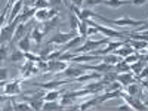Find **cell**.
I'll return each instance as SVG.
<instances>
[{
    "label": "cell",
    "mask_w": 148,
    "mask_h": 111,
    "mask_svg": "<svg viewBox=\"0 0 148 111\" xmlns=\"http://www.w3.org/2000/svg\"><path fill=\"white\" fill-rule=\"evenodd\" d=\"M114 71H117V73H127V71H132V68H130V64H127L125 59H121L120 62H117L114 65Z\"/></svg>",
    "instance_id": "obj_31"
},
{
    "label": "cell",
    "mask_w": 148,
    "mask_h": 111,
    "mask_svg": "<svg viewBox=\"0 0 148 111\" xmlns=\"http://www.w3.org/2000/svg\"><path fill=\"white\" fill-rule=\"evenodd\" d=\"M117 82H120L123 86H127L133 82H136V77L132 71H127V73H119L117 74Z\"/></svg>",
    "instance_id": "obj_12"
},
{
    "label": "cell",
    "mask_w": 148,
    "mask_h": 111,
    "mask_svg": "<svg viewBox=\"0 0 148 111\" xmlns=\"http://www.w3.org/2000/svg\"><path fill=\"white\" fill-rule=\"evenodd\" d=\"M71 2H73V5H76V6H82L83 3H84V0H71Z\"/></svg>",
    "instance_id": "obj_47"
},
{
    "label": "cell",
    "mask_w": 148,
    "mask_h": 111,
    "mask_svg": "<svg viewBox=\"0 0 148 111\" xmlns=\"http://www.w3.org/2000/svg\"><path fill=\"white\" fill-rule=\"evenodd\" d=\"M129 39H135V40H144V42H148V30H141V31L129 33Z\"/></svg>",
    "instance_id": "obj_26"
},
{
    "label": "cell",
    "mask_w": 148,
    "mask_h": 111,
    "mask_svg": "<svg viewBox=\"0 0 148 111\" xmlns=\"http://www.w3.org/2000/svg\"><path fill=\"white\" fill-rule=\"evenodd\" d=\"M25 58L30 59V61H34V62H37V61H40L42 56L40 55H37V53H33V52H27L25 53Z\"/></svg>",
    "instance_id": "obj_38"
},
{
    "label": "cell",
    "mask_w": 148,
    "mask_h": 111,
    "mask_svg": "<svg viewBox=\"0 0 148 111\" xmlns=\"http://www.w3.org/2000/svg\"><path fill=\"white\" fill-rule=\"evenodd\" d=\"M116 110H119V111H132L133 108H132V107H130V105H129L127 102H125L123 105H119V107H117Z\"/></svg>",
    "instance_id": "obj_41"
},
{
    "label": "cell",
    "mask_w": 148,
    "mask_h": 111,
    "mask_svg": "<svg viewBox=\"0 0 148 111\" xmlns=\"http://www.w3.org/2000/svg\"><path fill=\"white\" fill-rule=\"evenodd\" d=\"M73 62L77 64H88V62H96V61H102V55H92V53H79L74 55L71 59Z\"/></svg>",
    "instance_id": "obj_9"
},
{
    "label": "cell",
    "mask_w": 148,
    "mask_h": 111,
    "mask_svg": "<svg viewBox=\"0 0 148 111\" xmlns=\"http://www.w3.org/2000/svg\"><path fill=\"white\" fill-rule=\"evenodd\" d=\"M36 2H37V0H31V3H30V6H34V5H36Z\"/></svg>",
    "instance_id": "obj_51"
},
{
    "label": "cell",
    "mask_w": 148,
    "mask_h": 111,
    "mask_svg": "<svg viewBox=\"0 0 148 111\" xmlns=\"http://www.w3.org/2000/svg\"><path fill=\"white\" fill-rule=\"evenodd\" d=\"M61 96H62V92L55 89V90H47L45 93V96H43V99L45 101H58Z\"/></svg>",
    "instance_id": "obj_25"
},
{
    "label": "cell",
    "mask_w": 148,
    "mask_h": 111,
    "mask_svg": "<svg viewBox=\"0 0 148 111\" xmlns=\"http://www.w3.org/2000/svg\"><path fill=\"white\" fill-rule=\"evenodd\" d=\"M82 19L74 14V12H71L70 14V27H71V31H77L79 30V25H80ZM79 33V31H77Z\"/></svg>",
    "instance_id": "obj_29"
},
{
    "label": "cell",
    "mask_w": 148,
    "mask_h": 111,
    "mask_svg": "<svg viewBox=\"0 0 148 111\" xmlns=\"http://www.w3.org/2000/svg\"><path fill=\"white\" fill-rule=\"evenodd\" d=\"M95 33H98V28L96 27H89L88 28V36H93Z\"/></svg>",
    "instance_id": "obj_46"
},
{
    "label": "cell",
    "mask_w": 148,
    "mask_h": 111,
    "mask_svg": "<svg viewBox=\"0 0 148 111\" xmlns=\"http://www.w3.org/2000/svg\"><path fill=\"white\" fill-rule=\"evenodd\" d=\"M22 59H27V58H25V52H22L21 49H18V47L9 55V61H12V62H16V61H22Z\"/></svg>",
    "instance_id": "obj_28"
},
{
    "label": "cell",
    "mask_w": 148,
    "mask_h": 111,
    "mask_svg": "<svg viewBox=\"0 0 148 111\" xmlns=\"http://www.w3.org/2000/svg\"><path fill=\"white\" fill-rule=\"evenodd\" d=\"M141 83H142V86H144V88L148 90V80H141Z\"/></svg>",
    "instance_id": "obj_48"
},
{
    "label": "cell",
    "mask_w": 148,
    "mask_h": 111,
    "mask_svg": "<svg viewBox=\"0 0 148 111\" xmlns=\"http://www.w3.org/2000/svg\"><path fill=\"white\" fill-rule=\"evenodd\" d=\"M121 99L125 101V102H127L135 111L136 110H139V111H145V110H148V107L145 105V102L141 99L139 96H132V95H129V93H126V92H121Z\"/></svg>",
    "instance_id": "obj_5"
},
{
    "label": "cell",
    "mask_w": 148,
    "mask_h": 111,
    "mask_svg": "<svg viewBox=\"0 0 148 111\" xmlns=\"http://www.w3.org/2000/svg\"><path fill=\"white\" fill-rule=\"evenodd\" d=\"M144 102H145V105H147V107H148V99H145V101H144Z\"/></svg>",
    "instance_id": "obj_52"
},
{
    "label": "cell",
    "mask_w": 148,
    "mask_h": 111,
    "mask_svg": "<svg viewBox=\"0 0 148 111\" xmlns=\"http://www.w3.org/2000/svg\"><path fill=\"white\" fill-rule=\"evenodd\" d=\"M0 79H2V80H8V70L5 68V67H2V68H0Z\"/></svg>",
    "instance_id": "obj_43"
},
{
    "label": "cell",
    "mask_w": 148,
    "mask_h": 111,
    "mask_svg": "<svg viewBox=\"0 0 148 111\" xmlns=\"http://www.w3.org/2000/svg\"><path fill=\"white\" fill-rule=\"evenodd\" d=\"M0 52H2V61H6V58H8V46H6V43H2Z\"/></svg>",
    "instance_id": "obj_40"
},
{
    "label": "cell",
    "mask_w": 148,
    "mask_h": 111,
    "mask_svg": "<svg viewBox=\"0 0 148 111\" xmlns=\"http://www.w3.org/2000/svg\"><path fill=\"white\" fill-rule=\"evenodd\" d=\"M22 8H24V0H18V2L12 6V9L9 12V22L15 21V18L22 12Z\"/></svg>",
    "instance_id": "obj_16"
},
{
    "label": "cell",
    "mask_w": 148,
    "mask_h": 111,
    "mask_svg": "<svg viewBox=\"0 0 148 111\" xmlns=\"http://www.w3.org/2000/svg\"><path fill=\"white\" fill-rule=\"evenodd\" d=\"M68 83H71L70 79H62V80H51V82H46V83H34V84L45 89V90H55V89L62 88V86H65Z\"/></svg>",
    "instance_id": "obj_8"
},
{
    "label": "cell",
    "mask_w": 148,
    "mask_h": 111,
    "mask_svg": "<svg viewBox=\"0 0 148 111\" xmlns=\"http://www.w3.org/2000/svg\"><path fill=\"white\" fill-rule=\"evenodd\" d=\"M51 2V6H55V8H59L61 5L64 3V0H49Z\"/></svg>",
    "instance_id": "obj_45"
},
{
    "label": "cell",
    "mask_w": 148,
    "mask_h": 111,
    "mask_svg": "<svg viewBox=\"0 0 148 111\" xmlns=\"http://www.w3.org/2000/svg\"><path fill=\"white\" fill-rule=\"evenodd\" d=\"M95 18L101 19L102 22L110 24V25H116V27H141V25H145V22H147V21H142V19H133L130 16L119 18V19H108L105 16H101L99 14H96Z\"/></svg>",
    "instance_id": "obj_1"
},
{
    "label": "cell",
    "mask_w": 148,
    "mask_h": 111,
    "mask_svg": "<svg viewBox=\"0 0 148 111\" xmlns=\"http://www.w3.org/2000/svg\"><path fill=\"white\" fill-rule=\"evenodd\" d=\"M102 77H101V73H98V71H95V73H90V74H82V76H79L76 80L77 82H96V80H101Z\"/></svg>",
    "instance_id": "obj_18"
},
{
    "label": "cell",
    "mask_w": 148,
    "mask_h": 111,
    "mask_svg": "<svg viewBox=\"0 0 148 111\" xmlns=\"http://www.w3.org/2000/svg\"><path fill=\"white\" fill-rule=\"evenodd\" d=\"M147 52H148V45H147Z\"/></svg>",
    "instance_id": "obj_53"
},
{
    "label": "cell",
    "mask_w": 148,
    "mask_h": 111,
    "mask_svg": "<svg viewBox=\"0 0 148 111\" xmlns=\"http://www.w3.org/2000/svg\"><path fill=\"white\" fill-rule=\"evenodd\" d=\"M141 58H142L144 61H147V62H148V52H145L144 55H141Z\"/></svg>",
    "instance_id": "obj_49"
},
{
    "label": "cell",
    "mask_w": 148,
    "mask_h": 111,
    "mask_svg": "<svg viewBox=\"0 0 148 111\" xmlns=\"http://www.w3.org/2000/svg\"><path fill=\"white\" fill-rule=\"evenodd\" d=\"M16 47L21 49L22 52H31V33H28L27 36H24L22 39L16 43Z\"/></svg>",
    "instance_id": "obj_13"
},
{
    "label": "cell",
    "mask_w": 148,
    "mask_h": 111,
    "mask_svg": "<svg viewBox=\"0 0 148 111\" xmlns=\"http://www.w3.org/2000/svg\"><path fill=\"white\" fill-rule=\"evenodd\" d=\"M34 6L37 9H49L51 8V2H49V0H37Z\"/></svg>",
    "instance_id": "obj_37"
},
{
    "label": "cell",
    "mask_w": 148,
    "mask_h": 111,
    "mask_svg": "<svg viewBox=\"0 0 148 111\" xmlns=\"http://www.w3.org/2000/svg\"><path fill=\"white\" fill-rule=\"evenodd\" d=\"M96 16V14L90 9V8H86V9H83L82 10V16H80V19L83 21V19H89V18H95Z\"/></svg>",
    "instance_id": "obj_34"
},
{
    "label": "cell",
    "mask_w": 148,
    "mask_h": 111,
    "mask_svg": "<svg viewBox=\"0 0 148 111\" xmlns=\"http://www.w3.org/2000/svg\"><path fill=\"white\" fill-rule=\"evenodd\" d=\"M147 65H148V62L141 58V59H139V61H136L135 64H132V65H130V68H132V73L135 74V76H138V74H139V73L147 67Z\"/></svg>",
    "instance_id": "obj_24"
},
{
    "label": "cell",
    "mask_w": 148,
    "mask_h": 111,
    "mask_svg": "<svg viewBox=\"0 0 148 111\" xmlns=\"http://www.w3.org/2000/svg\"><path fill=\"white\" fill-rule=\"evenodd\" d=\"M123 58L116 55V53H107V55H102V62H107V64H111V65H116L117 62H120Z\"/></svg>",
    "instance_id": "obj_23"
},
{
    "label": "cell",
    "mask_w": 148,
    "mask_h": 111,
    "mask_svg": "<svg viewBox=\"0 0 148 111\" xmlns=\"http://www.w3.org/2000/svg\"><path fill=\"white\" fill-rule=\"evenodd\" d=\"M127 43H129L136 52L145 51V49H147V45H148V42H144V40H135V39H129Z\"/></svg>",
    "instance_id": "obj_19"
},
{
    "label": "cell",
    "mask_w": 148,
    "mask_h": 111,
    "mask_svg": "<svg viewBox=\"0 0 148 111\" xmlns=\"http://www.w3.org/2000/svg\"><path fill=\"white\" fill-rule=\"evenodd\" d=\"M104 5H107L108 8H113V9H119L125 5H129L130 0H104L102 2Z\"/></svg>",
    "instance_id": "obj_20"
},
{
    "label": "cell",
    "mask_w": 148,
    "mask_h": 111,
    "mask_svg": "<svg viewBox=\"0 0 148 111\" xmlns=\"http://www.w3.org/2000/svg\"><path fill=\"white\" fill-rule=\"evenodd\" d=\"M70 9H71V10H73V12H74V14H76V15L79 16V18L82 16V9H80L79 6H76V5H73V3H71V6H70Z\"/></svg>",
    "instance_id": "obj_42"
},
{
    "label": "cell",
    "mask_w": 148,
    "mask_h": 111,
    "mask_svg": "<svg viewBox=\"0 0 148 111\" xmlns=\"http://www.w3.org/2000/svg\"><path fill=\"white\" fill-rule=\"evenodd\" d=\"M82 74H83V71L82 70H79V68H73V67H67L64 71H62V77L64 79H74V80H76L79 76H82Z\"/></svg>",
    "instance_id": "obj_17"
},
{
    "label": "cell",
    "mask_w": 148,
    "mask_h": 111,
    "mask_svg": "<svg viewBox=\"0 0 148 111\" xmlns=\"http://www.w3.org/2000/svg\"><path fill=\"white\" fill-rule=\"evenodd\" d=\"M125 92L129 93V95H132V96H139V86L133 82V83L125 86Z\"/></svg>",
    "instance_id": "obj_32"
},
{
    "label": "cell",
    "mask_w": 148,
    "mask_h": 111,
    "mask_svg": "<svg viewBox=\"0 0 148 111\" xmlns=\"http://www.w3.org/2000/svg\"><path fill=\"white\" fill-rule=\"evenodd\" d=\"M147 2L148 0H130V5H133V6H144Z\"/></svg>",
    "instance_id": "obj_44"
},
{
    "label": "cell",
    "mask_w": 148,
    "mask_h": 111,
    "mask_svg": "<svg viewBox=\"0 0 148 111\" xmlns=\"http://www.w3.org/2000/svg\"><path fill=\"white\" fill-rule=\"evenodd\" d=\"M12 105H14V110H16V111H30V110H33L30 102H14Z\"/></svg>",
    "instance_id": "obj_33"
},
{
    "label": "cell",
    "mask_w": 148,
    "mask_h": 111,
    "mask_svg": "<svg viewBox=\"0 0 148 111\" xmlns=\"http://www.w3.org/2000/svg\"><path fill=\"white\" fill-rule=\"evenodd\" d=\"M18 19L9 22L8 25L2 27V33H0V40H2V43H10L12 40H14L15 37V31H16V27H18Z\"/></svg>",
    "instance_id": "obj_4"
},
{
    "label": "cell",
    "mask_w": 148,
    "mask_h": 111,
    "mask_svg": "<svg viewBox=\"0 0 148 111\" xmlns=\"http://www.w3.org/2000/svg\"><path fill=\"white\" fill-rule=\"evenodd\" d=\"M43 110H46V111H52V110H64V107L61 105V102H58V101H45V104H43Z\"/></svg>",
    "instance_id": "obj_30"
},
{
    "label": "cell",
    "mask_w": 148,
    "mask_h": 111,
    "mask_svg": "<svg viewBox=\"0 0 148 111\" xmlns=\"http://www.w3.org/2000/svg\"><path fill=\"white\" fill-rule=\"evenodd\" d=\"M79 33L77 31H70V33H56V34H53L51 39H49V42L47 43H55V45H65V43H68L73 37H76Z\"/></svg>",
    "instance_id": "obj_7"
},
{
    "label": "cell",
    "mask_w": 148,
    "mask_h": 111,
    "mask_svg": "<svg viewBox=\"0 0 148 111\" xmlns=\"http://www.w3.org/2000/svg\"><path fill=\"white\" fill-rule=\"evenodd\" d=\"M24 79L19 77V79H14L12 82L6 83V88L3 90V95H21V88H19V84Z\"/></svg>",
    "instance_id": "obj_11"
},
{
    "label": "cell",
    "mask_w": 148,
    "mask_h": 111,
    "mask_svg": "<svg viewBox=\"0 0 148 111\" xmlns=\"http://www.w3.org/2000/svg\"><path fill=\"white\" fill-rule=\"evenodd\" d=\"M104 2V0H84V3L88 8H93V6H98V5H101Z\"/></svg>",
    "instance_id": "obj_39"
},
{
    "label": "cell",
    "mask_w": 148,
    "mask_h": 111,
    "mask_svg": "<svg viewBox=\"0 0 148 111\" xmlns=\"http://www.w3.org/2000/svg\"><path fill=\"white\" fill-rule=\"evenodd\" d=\"M98 104H99V101H98V95H93V98H90V99H88V101H84L83 104H80L79 110H89V108H93Z\"/></svg>",
    "instance_id": "obj_27"
},
{
    "label": "cell",
    "mask_w": 148,
    "mask_h": 111,
    "mask_svg": "<svg viewBox=\"0 0 148 111\" xmlns=\"http://www.w3.org/2000/svg\"><path fill=\"white\" fill-rule=\"evenodd\" d=\"M88 22L89 27H96L98 28V33H102L105 37H111V39H126V36H129V33H121V31H117V30H113V28H108V27H104V25H99L98 22H95L92 18L89 19H84Z\"/></svg>",
    "instance_id": "obj_2"
},
{
    "label": "cell",
    "mask_w": 148,
    "mask_h": 111,
    "mask_svg": "<svg viewBox=\"0 0 148 111\" xmlns=\"http://www.w3.org/2000/svg\"><path fill=\"white\" fill-rule=\"evenodd\" d=\"M139 59H141V55H139V53H136V52H133V53H130L129 56H126V58H125V61H126L127 64H130V65H132V64H135V62H136V61H139Z\"/></svg>",
    "instance_id": "obj_36"
},
{
    "label": "cell",
    "mask_w": 148,
    "mask_h": 111,
    "mask_svg": "<svg viewBox=\"0 0 148 111\" xmlns=\"http://www.w3.org/2000/svg\"><path fill=\"white\" fill-rule=\"evenodd\" d=\"M43 36H45V33L42 31V28H40V27H34V28L31 30V39L34 40V43H36V45H40V43H42Z\"/></svg>",
    "instance_id": "obj_22"
},
{
    "label": "cell",
    "mask_w": 148,
    "mask_h": 111,
    "mask_svg": "<svg viewBox=\"0 0 148 111\" xmlns=\"http://www.w3.org/2000/svg\"><path fill=\"white\" fill-rule=\"evenodd\" d=\"M68 67V61L51 59L47 61V73H62Z\"/></svg>",
    "instance_id": "obj_10"
},
{
    "label": "cell",
    "mask_w": 148,
    "mask_h": 111,
    "mask_svg": "<svg viewBox=\"0 0 148 111\" xmlns=\"http://www.w3.org/2000/svg\"><path fill=\"white\" fill-rule=\"evenodd\" d=\"M142 30H148V21L145 22V25H144V28H142Z\"/></svg>",
    "instance_id": "obj_50"
},
{
    "label": "cell",
    "mask_w": 148,
    "mask_h": 111,
    "mask_svg": "<svg viewBox=\"0 0 148 111\" xmlns=\"http://www.w3.org/2000/svg\"><path fill=\"white\" fill-rule=\"evenodd\" d=\"M108 37H105V39H101V40H88L84 42L80 47H76L74 51H71L74 55H79V53H92L93 51H96L98 47H101L102 45H108Z\"/></svg>",
    "instance_id": "obj_3"
},
{
    "label": "cell",
    "mask_w": 148,
    "mask_h": 111,
    "mask_svg": "<svg viewBox=\"0 0 148 111\" xmlns=\"http://www.w3.org/2000/svg\"><path fill=\"white\" fill-rule=\"evenodd\" d=\"M88 28H89V25H88V22H86L84 19L80 22V25H79V36H83V37H88Z\"/></svg>",
    "instance_id": "obj_35"
},
{
    "label": "cell",
    "mask_w": 148,
    "mask_h": 111,
    "mask_svg": "<svg viewBox=\"0 0 148 111\" xmlns=\"http://www.w3.org/2000/svg\"><path fill=\"white\" fill-rule=\"evenodd\" d=\"M39 73H40V70L37 67V64L34 61H30V59H27L25 62H24V65L21 67V77L24 80L31 79L33 76H36V74H39Z\"/></svg>",
    "instance_id": "obj_6"
},
{
    "label": "cell",
    "mask_w": 148,
    "mask_h": 111,
    "mask_svg": "<svg viewBox=\"0 0 148 111\" xmlns=\"http://www.w3.org/2000/svg\"><path fill=\"white\" fill-rule=\"evenodd\" d=\"M133 52H136V51H135V49L126 42L125 45H123L121 47H119V49H116V51L114 52H111V53H116V55H119V56H121L123 59H125L126 56H129L130 53H133Z\"/></svg>",
    "instance_id": "obj_15"
},
{
    "label": "cell",
    "mask_w": 148,
    "mask_h": 111,
    "mask_svg": "<svg viewBox=\"0 0 148 111\" xmlns=\"http://www.w3.org/2000/svg\"><path fill=\"white\" fill-rule=\"evenodd\" d=\"M84 39H86V37H83V36H76V37H73V39L68 42V43H65L64 45V49H65V51H74V49H76V47H79L80 45H83L84 43Z\"/></svg>",
    "instance_id": "obj_14"
},
{
    "label": "cell",
    "mask_w": 148,
    "mask_h": 111,
    "mask_svg": "<svg viewBox=\"0 0 148 111\" xmlns=\"http://www.w3.org/2000/svg\"><path fill=\"white\" fill-rule=\"evenodd\" d=\"M34 19L39 21V22H45L47 19H51V15H49V9H37Z\"/></svg>",
    "instance_id": "obj_21"
}]
</instances>
